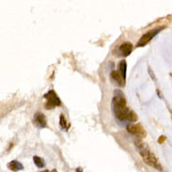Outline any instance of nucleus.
Masks as SVG:
<instances>
[{"label": "nucleus", "mask_w": 172, "mask_h": 172, "mask_svg": "<svg viewBox=\"0 0 172 172\" xmlns=\"http://www.w3.org/2000/svg\"><path fill=\"white\" fill-rule=\"evenodd\" d=\"M115 96L112 100V108L115 114V117L120 122H136L137 120V116L135 111L131 110L126 103V99L122 92L119 89L114 91Z\"/></svg>", "instance_id": "obj_1"}, {"label": "nucleus", "mask_w": 172, "mask_h": 172, "mask_svg": "<svg viewBox=\"0 0 172 172\" xmlns=\"http://www.w3.org/2000/svg\"><path fill=\"white\" fill-rule=\"evenodd\" d=\"M137 145V148L139 149V152H140V155H141L143 161H144L147 165L152 167L153 168L162 170V166L159 163L158 158L155 156L153 152H151L150 150L148 149L146 147V145L142 144V143H138Z\"/></svg>", "instance_id": "obj_2"}, {"label": "nucleus", "mask_w": 172, "mask_h": 172, "mask_svg": "<svg viewBox=\"0 0 172 172\" xmlns=\"http://www.w3.org/2000/svg\"><path fill=\"white\" fill-rule=\"evenodd\" d=\"M44 99H46V103H44V106L46 109H53L56 106H61V101L56 95V91L51 89L47 93L43 95Z\"/></svg>", "instance_id": "obj_3"}, {"label": "nucleus", "mask_w": 172, "mask_h": 172, "mask_svg": "<svg viewBox=\"0 0 172 172\" xmlns=\"http://www.w3.org/2000/svg\"><path fill=\"white\" fill-rule=\"evenodd\" d=\"M163 29H165V26H159V27H156V28H154V29H151L149 32L145 33L139 39L138 42L137 43V47L138 48V47L145 46L146 44H148L152 40V38H154L158 33H160Z\"/></svg>", "instance_id": "obj_4"}, {"label": "nucleus", "mask_w": 172, "mask_h": 172, "mask_svg": "<svg viewBox=\"0 0 172 172\" xmlns=\"http://www.w3.org/2000/svg\"><path fill=\"white\" fill-rule=\"evenodd\" d=\"M127 131L132 133V135L136 136L137 138L142 139L145 138L147 137V132L144 129L140 123H137V124H129L127 126Z\"/></svg>", "instance_id": "obj_5"}, {"label": "nucleus", "mask_w": 172, "mask_h": 172, "mask_svg": "<svg viewBox=\"0 0 172 172\" xmlns=\"http://www.w3.org/2000/svg\"><path fill=\"white\" fill-rule=\"evenodd\" d=\"M33 123L36 127L40 129L45 128L47 125V120H46V117L44 116V114H42V112L35 113L33 117Z\"/></svg>", "instance_id": "obj_6"}, {"label": "nucleus", "mask_w": 172, "mask_h": 172, "mask_svg": "<svg viewBox=\"0 0 172 172\" xmlns=\"http://www.w3.org/2000/svg\"><path fill=\"white\" fill-rule=\"evenodd\" d=\"M133 51V44L129 42H123L120 47H119V54L120 56H128Z\"/></svg>", "instance_id": "obj_7"}, {"label": "nucleus", "mask_w": 172, "mask_h": 172, "mask_svg": "<svg viewBox=\"0 0 172 172\" xmlns=\"http://www.w3.org/2000/svg\"><path fill=\"white\" fill-rule=\"evenodd\" d=\"M110 77L119 86V87H124V85H125V80L123 79L120 71H112L111 74H110Z\"/></svg>", "instance_id": "obj_8"}, {"label": "nucleus", "mask_w": 172, "mask_h": 172, "mask_svg": "<svg viewBox=\"0 0 172 172\" xmlns=\"http://www.w3.org/2000/svg\"><path fill=\"white\" fill-rule=\"evenodd\" d=\"M7 167H8V168L9 170H12L13 172H17V171H20V170L24 169V165L22 163H20L19 161H17V160L11 161L9 163H8Z\"/></svg>", "instance_id": "obj_9"}, {"label": "nucleus", "mask_w": 172, "mask_h": 172, "mask_svg": "<svg viewBox=\"0 0 172 172\" xmlns=\"http://www.w3.org/2000/svg\"><path fill=\"white\" fill-rule=\"evenodd\" d=\"M119 71L121 73L123 79H126V74H127V63L125 60H121L119 65Z\"/></svg>", "instance_id": "obj_10"}, {"label": "nucleus", "mask_w": 172, "mask_h": 172, "mask_svg": "<svg viewBox=\"0 0 172 172\" xmlns=\"http://www.w3.org/2000/svg\"><path fill=\"white\" fill-rule=\"evenodd\" d=\"M59 125H60V128L64 131H68L69 128L71 127V123L67 122L66 118L63 114H61L60 117H59Z\"/></svg>", "instance_id": "obj_11"}, {"label": "nucleus", "mask_w": 172, "mask_h": 172, "mask_svg": "<svg viewBox=\"0 0 172 172\" xmlns=\"http://www.w3.org/2000/svg\"><path fill=\"white\" fill-rule=\"evenodd\" d=\"M33 162H34V164L36 165V167H39V168H42V167H45L44 160L40 156H37V155L33 156Z\"/></svg>", "instance_id": "obj_12"}, {"label": "nucleus", "mask_w": 172, "mask_h": 172, "mask_svg": "<svg viewBox=\"0 0 172 172\" xmlns=\"http://www.w3.org/2000/svg\"><path fill=\"white\" fill-rule=\"evenodd\" d=\"M148 71H149V73H150V75L151 76L152 80L156 81V77H155V75H154V73H152V71L150 70V67H149V68H148Z\"/></svg>", "instance_id": "obj_13"}, {"label": "nucleus", "mask_w": 172, "mask_h": 172, "mask_svg": "<svg viewBox=\"0 0 172 172\" xmlns=\"http://www.w3.org/2000/svg\"><path fill=\"white\" fill-rule=\"evenodd\" d=\"M165 140H166V137H165V136H162V137H159V139H158V143H163Z\"/></svg>", "instance_id": "obj_14"}, {"label": "nucleus", "mask_w": 172, "mask_h": 172, "mask_svg": "<svg viewBox=\"0 0 172 172\" xmlns=\"http://www.w3.org/2000/svg\"><path fill=\"white\" fill-rule=\"evenodd\" d=\"M76 172H82V168L81 167H77V168H76Z\"/></svg>", "instance_id": "obj_15"}, {"label": "nucleus", "mask_w": 172, "mask_h": 172, "mask_svg": "<svg viewBox=\"0 0 172 172\" xmlns=\"http://www.w3.org/2000/svg\"><path fill=\"white\" fill-rule=\"evenodd\" d=\"M51 172H57V170H56V169H53V170H52Z\"/></svg>", "instance_id": "obj_16"}, {"label": "nucleus", "mask_w": 172, "mask_h": 172, "mask_svg": "<svg viewBox=\"0 0 172 172\" xmlns=\"http://www.w3.org/2000/svg\"><path fill=\"white\" fill-rule=\"evenodd\" d=\"M41 172H49L48 170H43V171H41Z\"/></svg>", "instance_id": "obj_17"}, {"label": "nucleus", "mask_w": 172, "mask_h": 172, "mask_svg": "<svg viewBox=\"0 0 172 172\" xmlns=\"http://www.w3.org/2000/svg\"><path fill=\"white\" fill-rule=\"evenodd\" d=\"M170 75H171V76H172V73H170Z\"/></svg>", "instance_id": "obj_18"}]
</instances>
